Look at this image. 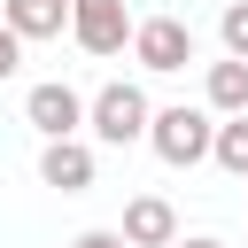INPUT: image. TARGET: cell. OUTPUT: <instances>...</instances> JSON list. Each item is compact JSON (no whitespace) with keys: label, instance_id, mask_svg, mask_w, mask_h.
Masks as SVG:
<instances>
[{"label":"cell","instance_id":"obj_1","mask_svg":"<svg viewBox=\"0 0 248 248\" xmlns=\"http://www.w3.org/2000/svg\"><path fill=\"white\" fill-rule=\"evenodd\" d=\"M209 140H217V108H155V124H147V147L170 163V170H194V163H209Z\"/></svg>","mask_w":248,"mask_h":248},{"label":"cell","instance_id":"obj_2","mask_svg":"<svg viewBox=\"0 0 248 248\" xmlns=\"http://www.w3.org/2000/svg\"><path fill=\"white\" fill-rule=\"evenodd\" d=\"M147 124H155V108H147V93L124 85V78L85 101V132H93L101 147H132V140H147Z\"/></svg>","mask_w":248,"mask_h":248},{"label":"cell","instance_id":"obj_3","mask_svg":"<svg viewBox=\"0 0 248 248\" xmlns=\"http://www.w3.org/2000/svg\"><path fill=\"white\" fill-rule=\"evenodd\" d=\"M132 62L155 70V78L186 70V62H194V23H178V16H140V23H132Z\"/></svg>","mask_w":248,"mask_h":248},{"label":"cell","instance_id":"obj_4","mask_svg":"<svg viewBox=\"0 0 248 248\" xmlns=\"http://www.w3.org/2000/svg\"><path fill=\"white\" fill-rule=\"evenodd\" d=\"M70 39L85 54H124L132 46V8L124 0H70Z\"/></svg>","mask_w":248,"mask_h":248},{"label":"cell","instance_id":"obj_5","mask_svg":"<svg viewBox=\"0 0 248 248\" xmlns=\"http://www.w3.org/2000/svg\"><path fill=\"white\" fill-rule=\"evenodd\" d=\"M23 116H31V132L39 140H70V132H85V101L62 85V78H46V85H31V101H23Z\"/></svg>","mask_w":248,"mask_h":248},{"label":"cell","instance_id":"obj_6","mask_svg":"<svg viewBox=\"0 0 248 248\" xmlns=\"http://www.w3.org/2000/svg\"><path fill=\"white\" fill-rule=\"evenodd\" d=\"M39 186H54V194H85L93 186V147L70 132V140H46L39 147Z\"/></svg>","mask_w":248,"mask_h":248},{"label":"cell","instance_id":"obj_7","mask_svg":"<svg viewBox=\"0 0 248 248\" xmlns=\"http://www.w3.org/2000/svg\"><path fill=\"white\" fill-rule=\"evenodd\" d=\"M116 232H124L132 248H170V240H178V209H170L163 194H132V202H124V225H116Z\"/></svg>","mask_w":248,"mask_h":248},{"label":"cell","instance_id":"obj_8","mask_svg":"<svg viewBox=\"0 0 248 248\" xmlns=\"http://www.w3.org/2000/svg\"><path fill=\"white\" fill-rule=\"evenodd\" d=\"M0 23L31 46V39H62L70 31V0H0Z\"/></svg>","mask_w":248,"mask_h":248},{"label":"cell","instance_id":"obj_9","mask_svg":"<svg viewBox=\"0 0 248 248\" xmlns=\"http://www.w3.org/2000/svg\"><path fill=\"white\" fill-rule=\"evenodd\" d=\"M202 93H209V108H217V116H240V108H248V62H240V54H225V62H209V78H202Z\"/></svg>","mask_w":248,"mask_h":248},{"label":"cell","instance_id":"obj_10","mask_svg":"<svg viewBox=\"0 0 248 248\" xmlns=\"http://www.w3.org/2000/svg\"><path fill=\"white\" fill-rule=\"evenodd\" d=\"M209 163H217V170H232V178H248V108L217 124V140H209Z\"/></svg>","mask_w":248,"mask_h":248},{"label":"cell","instance_id":"obj_11","mask_svg":"<svg viewBox=\"0 0 248 248\" xmlns=\"http://www.w3.org/2000/svg\"><path fill=\"white\" fill-rule=\"evenodd\" d=\"M217 39H225V54H240V62H248V0H225V16H217Z\"/></svg>","mask_w":248,"mask_h":248},{"label":"cell","instance_id":"obj_12","mask_svg":"<svg viewBox=\"0 0 248 248\" xmlns=\"http://www.w3.org/2000/svg\"><path fill=\"white\" fill-rule=\"evenodd\" d=\"M16 70H23V39H16V31H8V23H0V85H8V78H16Z\"/></svg>","mask_w":248,"mask_h":248},{"label":"cell","instance_id":"obj_13","mask_svg":"<svg viewBox=\"0 0 248 248\" xmlns=\"http://www.w3.org/2000/svg\"><path fill=\"white\" fill-rule=\"evenodd\" d=\"M70 248H132V240H124V232H78Z\"/></svg>","mask_w":248,"mask_h":248},{"label":"cell","instance_id":"obj_14","mask_svg":"<svg viewBox=\"0 0 248 248\" xmlns=\"http://www.w3.org/2000/svg\"><path fill=\"white\" fill-rule=\"evenodd\" d=\"M170 248H225V240H209V232H194V240H170Z\"/></svg>","mask_w":248,"mask_h":248}]
</instances>
